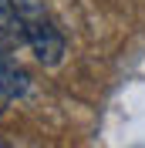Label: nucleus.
Instances as JSON below:
<instances>
[{"label":"nucleus","instance_id":"2","mask_svg":"<svg viewBox=\"0 0 145 148\" xmlns=\"http://www.w3.org/2000/svg\"><path fill=\"white\" fill-rule=\"evenodd\" d=\"M10 3H14L17 20H20V37H24V30H27V27L51 20V17H47V3H44V0H10Z\"/></svg>","mask_w":145,"mask_h":148},{"label":"nucleus","instance_id":"3","mask_svg":"<svg viewBox=\"0 0 145 148\" xmlns=\"http://www.w3.org/2000/svg\"><path fill=\"white\" fill-rule=\"evenodd\" d=\"M0 27L7 30L10 37H20V20H17V10H14L10 0H0ZM20 40H24V37H20Z\"/></svg>","mask_w":145,"mask_h":148},{"label":"nucleus","instance_id":"4","mask_svg":"<svg viewBox=\"0 0 145 148\" xmlns=\"http://www.w3.org/2000/svg\"><path fill=\"white\" fill-rule=\"evenodd\" d=\"M7 101H10V98H7V91L0 88V114H3V108H7Z\"/></svg>","mask_w":145,"mask_h":148},{"label":"nucleus","instance_id":"1","mask_svg":"<svg viewBox=\"0 0 145 148\" xmlns=\"http://www.w3.org/2000/svg\"><path fill=\"white\" fill-rule=\"evenodd\" d=\"M24 44L30 47V54H34L44 67H57L64 61V37L57 34V27L51 20L27 27L24 30Z\"/></svg>","mask_w":145,"mask_h":148}]
</instances>
